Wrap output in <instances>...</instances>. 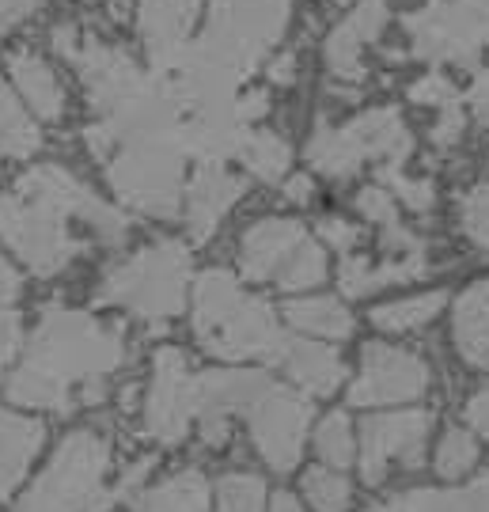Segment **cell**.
Instances as JSON below:
<instances>
[{
	"instance_id": "obj_1",
	"label": "cell",
	"mask_w": 489,
	"mask_h": 512,
	"mask_svg": "<svg viewBox=\"0 0 489 512\" xmlns=\"http://www.w3.org/2000/svg\"><path fill=\"white\" fill-rule=\"evenodd\" d=\"M122 361V330L88 311L54 304L38 315L23 361L8 376V399L31 410L69 414L76 403H99Z\"/></svg>"
},
{
	"instance_id": "obj_2",
	"label": "cell",
	"mask_w": 489,
	"mask_h": 512,
	"mask_svg": "<svg viewBox=\"0 0 489 512\" xmlns=\"http://www.w3.org/2000/svg\"><path fill=\"white\" fill-rule=\"evenodd\" d=\"M194 334L205 353L224 361H281L289 346L270 304L243 296L228 270H205L194 281Z\"/></svg>"
},
{
	"instance_id": "obj_3",
	"label": "cell",
	"mask_w": 489,
	"mask_h": 512,
	"mask_svg": "<svg viewBox=\"0 0 489 512\" xmlns=\"http://www.w3.org/2000/svg\"><path fill=\"white\" fill-rule=\"evenodd\" d=\"M182 164H186L182 122L179 114H167L126 133L114 145L107 156V179L129 209L171 220L179 217L182 205Z\"/></svg>"
},
{
	"instance_id": "obj_4",
	"label": "cell",
	"mask_w": 489,
	"mask_h": 512,
	"mask_svg": "<svg viewBox=\"0 0 489 512\" xmlns=\"http://www.w3.org/2000/svg\"><path fill=\"white\" fill-rule=\"evenodd\" d=\"M110 444L95 429H73L23 494L16 512H110Z\"/></svg>"
},
{
	"instance_id": "obj_5",
	"label": "cell",
	"mask_w": 489,
	"mask_h": 512,
	"mask_svg": "<svg viewBox=\"0 0 489 512\" xmlns=\"http://www.w3.org/2000/svg\"><path fill=\"white\" fill-rule=\"evenodd\" d=\"M186 281H190V251L175 239H163L114 266L99 285V300L129 308L148 323H163L182 311Z\"/></svg>"
},
{
	"instance_id": "obj_6",
	"label": "cell",
	"mask_w": 489,
	"mask_h": 512,
	"mask_svg": "<svg viewBox=\"0 0 489 512\" xmlns=\"http://www.w3.org/2000/svg\"><path fill=\"white\" fill-rule=\"evenodd\" d=\"M0 239L38 277L61 274L84 251V239L73 232V217L19 190L0 194Z\"/></svg>"
},
{
	"instance_id": "obj_7",
	"label": "cell",
	"mask_w": 489,
	"mask_h": 512,
	"mask_svg": "<svg viewBox=\"0 0 489 512\" xmlns=\"http://www.w3.org/2000/svg\"><path fill=\"white\" fill-rule=\"evenodd\" d=\"M289 8L292 0H213L209 35L201 38V50L243 80L281 38Z\"/></svg>"
},
{
	"instance_id": "obj_8",
	"label": "cell",
	"mask_w": 489,
	"mask_h": 512,
	"mask_svg": "<svg viewBox=\"0 0 489 512\" xmlns=\"http://www.w3.org/2000/svg\"><path fill=\"white\" fill-rule=\"evenodd\" d=\"M54 50L61 57H69L76 69H80V80L88 88V103L99 118L114 114L118 107H126L129 99H137L152 84L122 50L103 46L95 38H84L76 27H57Z\"/></svg>"
},
{
	"instance_id": "obj_9",
	"label": "cell",
	"mask_w": 489,
	"mask_h": 512,
	"mask_svg": "<svg viewBox=\"0 0 489 512\" xmlns=\"http://www.w3.org/2000/svg\"><path fill=\"white\" fill-rule=\"evenodd\" d=\"M414 54L425 61H455L471 65L478 50L489 42L486 23L474 16L467 0H433L406 19Z\"/></svg>"
},
{
	"instance_id": "obj_10",
	"label": "cell",
	"mask_w": 489,
	"mask_h": 512,
	"mask_svg": "<svg viewBox=\"0 0 489 512\" xmlns=\"http://www.w3.org/2000/svg\"><path fill=\"white\" fill-rule=\"evenodd\" d=\"M16 190L27 194V198H35V202L54 205L65 217L88 224L103 243H122L129 232V220L122 217V209H114V205H107L103 198H95L73 171H65V167H57V164L31 167L16 183Z\"/></svg>"
},
{
	"instance_id": "obj_11",
	"label": "cell",
	"mask_w": 489,
	"mask_h": 512,
	"mask_svg": "<svg viewBox=\"0 0 489 512\" xmlns=\"http://www.w3.org/2000/svg\"><path fill=\"white\" fill-rule=\"evenodd\" d=\"M251 437L273 471H292L304 452V433L311 421V403L292 387L270 384L251 406Z\"/></svg>"
},
{
	"instance_id": "obj_12",
	"label": "cell",
	"mask_w": 489,
	"mask_h": 512,
	"mask_svg": "<svg viewBox=\"0 0 489 512\" xmlns=\"http://www.w3.org/2000/svg\"><path fill=\"white\" fill-rule=\"evenodd\" d=\"M433 429L429 410H399V414H376L361 425V478L368 486H380L387 471L417 467L425 459V440Z\"/></svg>"
},
{
	"instance_id": "obj_13",
	"label": "cell",
	"mask_w": 489,
	"mask_h": 512,
	"mask_svg": "<svg viewBox=\"0 0 489 512\" xmlns=\"http://www.w3.org/2000/svg\"><path fill=\"white\" fill-rule=\"evenodd\" d=\"M194 410V372L182 349L163 346L152 357V384L145 395V433L160 444H179L190 433Z\"/></svg>"
},
{
	"instance_id": "obj_14",
	"label": "cell",
	"mask_w": 489,
	"mask_h": 512,
	"mask_svg": "<svg viewBox=\"0 0 489 512\" xmlns=\"http://www.w3.org/2000/svg\"><path fill=\"white\" fill-rule=\"evenodd\" d=\"M429 387V365L410 349L368 342L361 349V376L349 387L353 406H383L421 399Z\"/></svg>"
},
{
	"instance_id": "obj_15",
	"label": "cell",
	"mask_w": 489,
	"mask_h": 512,
	"mask_svg": "<svg viewBox=\"0 0 489 512\" xmlns=\"http://www.w3.org/2000/svg\"><path fill=\"white\" fill-rule=\"evenodd\" d=\"M270 384V376H262L254 368H217V372L194 376V410L201 418L205 444H213V448L224 444L232 414H243Z\"/></svg>"
},
{
	"instance_id": "obj_16",
	"label": "cell",
	"mask_w": 489,
	"mask_h": 512,
	"mask_svg": "<svg viewBox=\"0 0 489 512\" xmlns=\"http://www.w3.org/2000/svg\"><path fill=\"white\" fill-rule=\"evenodd\" d=\"M383 27H387V4L383 0H361L326 38V65H330V73L338 76V80H349V84L364 80L361 54L364 46H372L380 38Z\"/></svg>"
},
{
	"instance_id": "obj_17",
	"label": "cell",
	"mask_w": 489,
	"mask_h": 512,
	"mask_svg": "<svg viewBox=\"0 0 489 512\" xmlns=\"http://www.w3.org/2000/svg\"><path fill=\"white\" fill-rule=\"evenodd\" d=\"M308 239L304 224L285 217H266L247 228L239 243V270L247 281H273L277 270L289 262V255Z\"/></svg>"
},
{
	"instance_id": "obj_18",
	"label": "cell",
	"mask_w": 489,
	"mask_h": 512,
	"mask_svg": "<svg viewBox=\"0 0 489 512\" xmlns=\"http://www.w3.org/2000/svg\"><path fill=\"white\" fill-rule=\"evenodd\" d=\"M198 12H201V0H141V8H137V31L145 38L152 69L167 65L186 46Z\"/></svg>"
},
{
	"instance_id": "obj_19",
	"label": "cell",
	"mask_w": 489,
	"mask_h": 512,
	"mask_svg": "<svg viewBox=\"0 0 489 512\" xmlns=\"http://www.w3.org/2000/svg\"><path fill=\"white\" fill-rule=\"evenodd\" d=\"M243 183L228 175L224 164H201L194 179L186 183V228L194 239H209L217 232L224 213L239 202Z\"/></svg>"
},
{
	"instance_id": "obj_20",
	"label": "cell",
	"mask_w": 489,
	"mask_h": 512,
	"mask_svg": "<svg viewBox=\"0 0 489 512\" xmlns=\"http://www.w3.org/2000/svg\"><path fill=\"white\" fill-rule=\"evenodd\" d=\"M345 129L353 133L364 160H380L383 167H402V160L414 148V137H410V129L395 107L364 110L361 118H353Z\"/></svg>"
},
{
	"instance_id": "obj_21",
	"label": "cell",
	"mask_w": 489,
	"mask_h": 512,
	"mask_svg": "<svg viewBox=\"0 0 489 512\" xmlns=\"http://www.w3.org/2000/svg\"><path fill=\"white\" fill-rule=\"evenodd\" d=\"M42 444H46V425L42 421L0 410V501L23 482Z\"/></svg>"
},
{
	"instance_id": "obj_22",
	"label": "cell",
	"mask_w": 489,
	"mask_h": 512,
	"mask_svg": "<svg viewBox=\"0 0 489 512\" xmlns=\"http://www.w3.org/2000/svg\"><path fill=\"white\" fill-rule=\"evenodd\" d=\"M429 274V255H402L391 258L383 266H372L368 258L349 255L338 270V285H342L345 296H368L376 289H387V285H402V281H417V277Z\"/></svg>"
},
{
	"instance_id": "obj_23",
	"label": "cell",
	"mask_w": 489,
	"mask_h": 512,
	"mask_svg": "<svg viewBox=\"0 0 489 512\" xmlns=\"http://www.w3.org/2000/svg\"><path fill=\"white\" fill-rule=\"evenodd\" d=\"M8 69H12L19 95L27 99V107L35 110L42 122H57L65 114V88L42 57L31 54V50H16L8 57Z\"/></svg>"
},
{
	"instance_id": "obj_24",
	"label": "cell",
	"mask_w": 489,
	"mask_h": 512,
	"mask_svg": "<svg viewBox=\"0 0 489 512\" xmlns=\"http://www.w3.org/2000/svg\"><path fill=\"white\" fill-rule=\"evenodd\" d=\"M455 349L474 368H489V281H478L455 300Z\"/></svg>"
},
{
	"instance_id": "obj_25",
	"label": "cell",
	"mask_w": 489,
	"mask_h": 512,
	"mask_svg": "<svg viewBox=\"0 0 489 512\" xmlns=\"http://www.w3.org/2000/svg\"><path fill=\"white\" fill-rule=\"evenodd\" d=\"M281 361L289 368L292 384L311 391V395H330L345 380L342 357L330 346H319V342H289Z\"/></svg>"
},
{
	"instance_id": "obj_26",
	"label": "cell",
	"mask_w": 489,
	"mask_h": 512,
	"mask_svg": "<svg viewBox=\"0 0 489 512\" xmlns=\"http://www.w3.org/2000/svg\"><path fill=\"white\" fill-rule=\"evenodd\" d=\"M209 478L198 467H186L160 486H148L133 501V512H209Z\"/></svg>"
},
{
	"instance_id": "obj_27",
	"label": "cell",
	"mask_w": 489,
	"mask_h": 512,
	"mask_svg": "<svg viewBox=\"0 0 489 512\" xmlns=\"http://www.w3.org/2000/svg\"><path fill=\"white\" fill-rule=\"evenodd\" d=\"M285 319L296 330H304V334H319V338H334V342H342V338L353 334V315L334 296L292 300V304H285Z\"/></svg>"
},
{
	"instance_id": "obj_28",
	"label": "cell",
	"mask_w": 489,
	"mask_h": 512,
	"mask_svg": "<svg viewBox=\"0 0 489 512\" xmlns=\"http://www.w3.org/2000/svg\"><path fill=\"white\" fill-rule=\"evenodd\" d=\"M368 512H489V497L474 482L467 490H410Z\"/></svg>"
},
{
	"instance_id": "obj_29",
	"label": "cell",
	"mask_w": 489,
	"mask_h": 512,
	"mask_svg": "<svg viewBox=\"0 0 489 512\" xmlns=\"http://www.w3.org/2000/svg\"><path fill=\"white\" fill-rule=\"evenodd\" d=\"M308 160L315 171H323L330 179H349L357 167L364 164L361 148L353 141L349 129H334V126H319L308 141Z\"/></svg>"
},
{
	"instance_id": "obj_30",
	"label": "cell",
	"mask_w": 489,
	"mask_h": 512,
	"mask_svg": "<svg viewBox=\"0 0 489 512\" xmlns=\"http://www.w3.org/2000/svg\"><path fill=\"white\" fill-rule=\"evenodd\" d=\"M42 148V133L31 122V114L23 110L12 88L0 80V152L4 156H16V160H27Z\"/></svg>"
},
{
	"instance_id": "obj_31",
	"label": "cell",
	"mask_w": 489,
	"mask_h": 512,
	"mask_svg": "<svg viewBox=\"0 0 489 512\" xmlns=\"http://www.w3.org/2000/svg\"><path fill=\"white\" fill-rule=\"evenodd\" d=\"M239 160L247 164V171H251L254 179L281 183L292 164V148L277 133H270V129H247V137L239 145Z\"/></svg>"
},
{
	"instance_id": "obj_32",
	"label": "cell",
	"mask_w": 489,
	"mask_h": 512,
	"mask_svg": "<svg viewBox=\"0 0 489 512\" xmlns=\"http://www.w3.org/2000/svg\"><path fill=\"white\" fill-rule=\"evenodd\" d=\"M444 308V293H425V296H406L395 304H380L372 308V323L391 334H406V330L425 327L429 319H436V311Z\"/></svg>"
},
{
	"instance_id": "obj_33",
	"label": "cell",
	"mask_w": 489,
	"mask_h": 512,
	"mask_svg": "<svg viewBox=\"0 0 489 512\" xmlns=\"http://www.w3.org/2000/svg\"><path fill=\"white\" fill-rule=\"evenodd\" d=\"M326 281V255L315 239H304L296 251L289 255V262L277 270V285L289 293H304Z\"/></svg>"
},
{
	"instance_id": "obj_34",
	"label": "cell",
	"mask_w": 489,
	"mask_h": 512,
	"mask_svg": "<svg viewBox=\"0 0 489 512\" xmlns=\"http://www.w3.org/2000/svg\"><path fill=\"white\" fill-rule=\"evenodd\" d=\"M266 486L254 475H224L217 482V512H262Z\"/></svg>"
},
{
	"instance_id": "obj_35",
	"label": "cell",
	"mask_w": 489,
	"mask_h": 512,
	"mask_svg": "<svg viewBox=\"0 0 489 512\" xmlns=\"http://www.w3.org/2000/svg\"><path fill=\"white\" fill-rule=\"evenodd\" d=\"M478 463V440L467 429H448L436 448V471L444 478H463Z\"/></svg>"
},
{
	"instance_id": "obj_36",
	"label": "cell",
	"mask_w": 489,
	"mask_h": 512,
	"mask_svg": "<svg viewBox=\"0 0 489 512\" xmlns=\"http://www.w3.org/2000/svg\"><path fill=\"white\" fill-rule=\"evenodd\" d=\"M315 448H319L323 463H330L334 471L349 467V463H353V429H349V418H345V414L323 418L319 433H315Z\"/></svg>"
},
{
	"instance_id": "obj_37",
	"label": "cell",
	"mask_w": 489,
	"mask_h": 512,
	"mask_svg": "<svg viewBox=\"0 0 489 512\" xmlns=\"http://www.w3.org/2000/svg\"><path fill=\"white\" fill-rule=\"evenodd\" d=\"M304 494H308L311 509L345 512V505H349V482H345L338 471H323V467H315V471L304 475Z\"/></svg>"
},
{
	"instance_id": "obj_38",
	"label": "cell",
	"mask_w": 489,
	"mask_h": 512,
	"mask_svg": "<svg viewBox=\"0 0 489 512\" xmlns=\"http://www.w3.org/2000/svg\"><path fill=\"white\" fill-rule=\"evenodd\" d=\"M459 224L471 236L474 247L489 251V183L474 186L471 194L459 202Z\"/></svg>"
},
{
	"instance_id": "obj_39",
	"label": "cell",
	"mask_w": 489,
	"mask_h": 512,
	"mask_svg": "<svg viewBox=\"0 0 489 512\" xmlns=\"http://www.w3.org/2000/svg\"><path fill=\"white\" fill-rule=\"evenodd\" d=\"M380 179L387 186H395V194L402 198V205H410L414 213H429L436 202V190L429 179H410L402 175V167H380Z\"/></svg>"
},
{
	"instance_id": "obj_40",
	"label": "cell",
	"mask_w": 489,
	"mask_h": 512,
	"mask_svg": "<svg viewBox=\"0 0 489 512\" xmlns=\"http://www.w3.org/2000/svg\"><path fill=\"white\" fill-rule=\"evenodd\" d=\"M410 99H414V103H425V107H452V103H459V92H455V84L448 76L433 69V73H425L421 80H414Z\"/></svg>"
},
{
	"instance_id": "obj_41",
	"label": "cell",
	"mask_w": 489,
	"mask_h": 512,
	"mask_svg": "<svg viewBox=\"0 0 489 512\" xmlns=\"http://www.w3.org/2000/svg\"><path fill=\"white\" fill-rule=\"evenodd\" d=\"M357 209H361L364 220H372V224H380V228H391V224H399V209H395V198H391L383 186H364L361 194H357Z\"/></svg>"
},
{
	"instance_id": "obj_42",
	"label": "cell",
	"mask_w": 489,
	"mask_h": 512,
	"mask_svg": "<svg viewBox=\"0 0 489 512\" xmlns=\"http://www.w3.org/2000/svg\"><path fill=\"white\" fill-rule=\"evenodd\" d=\"M19 342H23V319L16 308H0V376L12 365Z\"/></svg>"
},
{
	"instance_id": "obj_43",
	"label": "cell",
	"mask_w": 489,
	"mask_h": 512,
	"mask_svg": "<svg viewBox=\"0 0 489 512\" xmlns=\"http://www.w3.org/2000/svg\"><path fill=\"white\" fill-rule=\"evenodd\" d=\"M463 126H467V118H463L459 103H452V107H440V118H436V126H433V145L436 148H452L455 141L463 137Z\"/></svg>"
},
{
	"instance_id": "obj_44",
	"label": "cell",
	"mask_w": 489,
	"mask_h": 512,
	"mask_svg": "<svg viewBox=\"0 0 489 512\" xmlns=\"http://www.w3.org/2000/svg\"><path fill=\"white\" fill-rule=\"evenodd\" d=\"M319 236H323L334 251H353V247H357V239H361V228H357V224H349V220H342V217H326L323 224H319Z\"/></svg>"
},
{
	"instance_id": "obj_45",
	"label": "cell",
	"mask_w": 489,
	"mask_h": 512,
	"mask_svg": "<svg viewBox=\"0 0 489 512\" xmlns=\"http://www.w3.org/2000/svg\"><path fill=\"white\" fill-rule=\"evenodd\" d=\"M383 251H387L391 258L421 255V251H425V243H421L414 232H406L402 224H391V228H383Z\"/></svg>"
},
{
	"instance_id": "obj_46",
	"label": "cell",
	"mask_w": 489,
	"mask_h": 512,
	"mask_svg": "<svg viewBox=\"0 0 489 512\" xmlns=\"http://www.w3.org/2000/svg\"><path fill=\"white\" fill-rule=\"evenodd\" d=\"M46 0H0V35L19 27L23 19H31Z\"/></svg>"
},
{
	"instance_id": "obj_47",
	"label": "cell",
	"mask_w": 489,
	"mask_h": 512,
	"mask_svg": "<svg viewBox=\"0 0 489 512\" xmlns=\"http://www.w3.org/2000/svg\"><path fill=\"white\" fill-rule=\"evenodd\" d=\"M19 293H23V281L12 270V262L0 255V308H16Z\"/></svg>"
},
{
	"instance_id": "obj_48",
	"label": "cell",
	"mask_w": 489,
	"mask_h": 512,
	"mask_svg": "<svg viewBox=\"0 0 489 512\" xmlns=\"http://www.w3.org/2000/svg\"><path fill=\"white\" fill-rule=\"evenodd\" d=\"M467 103H471L474 118H478L482 126H489V69L474 76L471 92H467Z\"/></svg>"
},
{
	"instance_id": "obj_49",
	"label": "cell",
	"mask_w": 489,
	"mask_h": 512,
	"mask_svg": "<svg viewBox=\"0 0 489 512\" xmlns=\"http://www.w3.org/2000/svg\"><path fill=\"white\" fill-rule=\"evenodd\" d=\"M148 471H152V459H137V463H133V467H129L126 475H122V482H118V486H114V490H110V494H114V501H122V497H129V494H133V490H137V486H141V478H145Z\"/></svg>"
},
{
	"instance_id": "obj_50",
	"label": "cell",
	"mask_w": 489,
	"mask_h": 512,
	"mask_svg": "<svg viewBox=\"0 0 489 512\" xmlns=\"http://www.w3.org/2000/svg\"><path fill=\"white\" fill-rule=\"evenodd\" d=\"M467 421H471L474 429H478V433L489 440V391L474 395L471 403H467Z\"/></svg>"
},
{
	"instance_id": "obj_51",
	"label": "cell",
	"mask_w": 489,
	"mask_h": 512,
	"mask_svg": "<svg viewBox=\"0 0 489 512\" xmlns=\"http://www.w3.org/2000/svg\"><path fill=\"white\" fill-rule=\"evenodd\" d=\"M285 194H289V202L304 205L311 198V179L308 175H292L289 183H285Z\"/></svg>"
},
{
	"instance_id": "obj_52",
	"label": "cell",
	"mask_w": 489,
	"mask_h": 512,
	"mask_svg": "<svg viewBox=\"0 0 489 512\" xmlns=\"http://www.w3.org/2000/svg\"><path fill=\"white\" fill-rule=\"evenodd\" d=\"M270 512H304V509H300V501H296L292 494H273Z\"/></svg>"
},
{
	"instance_id": "obj_53",
	"label": "cell",
	"mask_w": 489,
	"mask_h": 512,
	"mask_svg": "<svg viewBox=\"0 0 489 512\" xmlns=\"http://www.w3.org/2000/svg\"><path fill=\"white\" fill-rule=\"evenodd\" d=\"M270 76L277 80V84H289V80H292V57H281V61L270 69Z\"/></svg>"
}]
</instances>
